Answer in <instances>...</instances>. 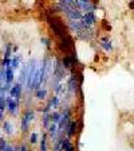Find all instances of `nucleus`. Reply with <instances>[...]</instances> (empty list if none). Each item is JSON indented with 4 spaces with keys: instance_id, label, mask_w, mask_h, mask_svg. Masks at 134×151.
Returning a JSON list of instances; mask_svg holds the SVG:
<instances>
[{
    "instance_id": "0eeeda50",
    "label": "nucleus",
    "mask_w": 134,
    "mask_h": 151,
    "mask_svg": "<svg viewBox=\"0 0 134 151\" xmlns=\"http://www.w3.org/2000/svg\"><path fill=\"white\" fill-rule=\"evenodd\" d=\"M4 77H6V84H11L13 81V69L12 68H6V72H4Z\"/></svg>"
},
{
    "instance_id": "9d476101",
    "label": "nucleus",
    "mask_w": 134,
    "mask_h": 151,
    "mask_svg": "<svg viewBox=\"0 0 134 151\" xmlns=\"http://www.w3.org/2000/svg\"><path fill=\"white\" fill-rule=\"evenodd\" d=\"M48 119H50V122L51 123H59V120H60V113L59 112H50L48 113Z\"/></svg>"
},
{
    "instance_id": "6e6552de",
    "label": "nucleus",
    "mask_w": 134,
    "mask_h": 151,
    "mask_svg": "<svg viewBox=\"0 0 134 151\" xmlns=\"http://www.w3.org/2000/svg\"><path fill=\"white\" fill-rule=\"evenodd\" d=\"M101 46L105 49L106 51H113V45H111V41H110L109 38H103L102 41H101Z\"/></svg>"
},
{
    "instance_id": "423d86ee",
    "label": "nucleus",
    "mask_w": 134,
    "mask_h": 151,
    "mask_svg": "<svg viewBox=\"0 0 134 151\" xmlns=\"http://www.w3.org/2000/svg\"><path fill=\"white\" fill-rule=\"evenodd\" d=\"M60 148H62V151H74V146L71 143V139L70 138L60 139Z\"/></svg>"
},
{
    "instance_id": "f3484780",
    "label": "nucleus",
    "mask_w": 134,
    "mask_h": 151,
    "mask_svg": "<svg viewBox=\"0 0 134 151\" xmlns=\"http://www.w3.org/2000/svg\"><path fill=\"white\" fill-rule=\"evenodd\" d=\"M42 43H43L44 46L47 47V49H50V47H51V41H50V39H48L47 37H43V38H42Z\"/></svg>"
},
{
    "instance_id": "aec40b11",
    "label": "nucleus",
    "mask_w": 134,
    "mask_h": 151,
    "mask_svg": "<svg viewBox=\"0 0 134 151\" xmlns=\"http://www.w3.org/2000/svg\"><path fill=\"white\" fill-rule=\"evenodd\" d=\"M6 147H7V142L4 139H0V151H4Z\"/></svg>"
},
{
    "instance_id": "4be33fe9",
    "label": "nucleus",
    "mask_w": 134,
    "mask_h": 151,
    "mask_svg": "<svg viewBox=\"0 0 134 151\" xmlns=\"http://www.w3.org/2000/svg\"><path fill=\"white\" fill-rule=\"evenodd\" d=\"M4 120V113H3V111H0V122H3Z\"/></svg>"
},
{
    "instance_id": "7ed1b4c3",
    "label": "nucleus",
    "mask_w": 134,
    "mask_h": 151,
    "mask_svg": "<svg viewBox=\"0 0 134 151\" xmlns=\"http://www.w3.org/2000/svg\"><path fill=\"white\" fill-rule=\"evenodd\" d=\"M32 120H34V111L26 109L24 113H23V117H22V129L24 132L28 131V127H30Z\"/></svg>"
},
{
    "instance_id": "f257e3e1",
    "label": "nucleus",
    "mask_w": 134,
    "mask_h": 151,
    "mask_svg": "<svg viewBox=\"0 0 134 151\" xmlns=\"http://www.w3.org/2000/svg\"><path fill=\"white\" fill-rule=\"evenodd\" d=\"M58 49H59V51L63 54L74 55V39H72L69 34H66L65 37L59 38V41H58Z\"/></svg>"
},
{
    "instance_id": "f8f14e48",
    "label": "nucleus",
    "mask_w": 134,
    "mask_h": 151,
    "mask_svg": "<svg viewBox=\"0 0 134 151\" xmlns=\"http://www.w3.org/2000/svg\"><path fill=\"white\" fill-rule=\"evenodd\" d=\"M47 97V91L46 89H38L36 91V99L38 100H44Z\"/></svg>"
},
{
    "instance_id": "9b49d317",
    "label": "nucleus",
    "mask_w": 134,
    "mask_h": 151,
    "mask_svg": "<svg viewBox=\"0 0 134 151\" xmlns=\"http://www.w3.org/2000/svg\"><path fill=\"white\" fill-rule=\"evenodd\" d=\"M12 128H13V127H12V124H11L9 122H4L3 123V129H4V132H6V134L11 135V134H12V131H13Z\"/></svg>"
},
{
    "instance_id": "6ab92c4d",
    "label": "nucleus",
    "mask_w": 134,
    "mask_h": 151,
    "mask_svg": "<svg viewBox=\"0 0 134 151\" xmlns=\"http://www.w3.org/2000/svg\"><path fill=\"white\" fill-rule=\"evenodd\" d=\"M30 142H31L32 145H35L38 142V134H35V132H32L31 135H30Z\"/></svg>"
},
{
    "instance_id": "20e7f679",
    "label": "nucleus",
    "mask_w": 134,
    "mask_h": 151,
    "mask_svg": "<svg viewBox=\"0 0 134 151\" xmlns=\"http://www.w3.org/2000/svg\"><path fill=\"white\" fill-rule=\"evenodd\" d=\"M6 107L8 108V112L11 113V115H16L19 111V103L15 100V99H7Z\"/></svg>"
},
{
    "instance_id": "412c9836",
    "label": "nucleus",
    "mask_w": 134,
    "mask_h": 151,
    "mask_svg": "<svg viewBox=\"0 0 134 151\" xmlns=\"http://www.w3.org/2000/svg\"><path fill=\"white\" fill-rule=\"evenodd\" d=\"M9 65H11V58H4V61H3V66H4V68H8Z\"/></svg>"
},
{
    "instance_id": "1a4fd4ad",
    "label": "nucleus",
    "mask_w": 134,
    "mask_h": 151,
    "mask_svg": "<svg viewBox=\"0 0 134 151\" xmlns=\"http://www.w3.org/2000/svg\"><path fill=\"white\" fill-rule=\"evenodd\" d=\"M47 129H48V135L51 136V139H54V135L58 132V124L56 123H50V126L47 127Z\"/></svg>"
},
{
    "instance_id": "a211bd4d",
    "label": "nucleus",
    "mask_w": 134,
    "mask_h": 151,
    "mask_svg": "<svg viewBox=\"0 0 134 151\" xmlns=\"http://www.w3.org/2000/svg\"><path fill=\"white\" fill-rule=\"evenodd\" d=\"M42 123H43V127L44 128H47V127L50 126V119H48V115H44L43 116V120H42Z\"/></svg>"
},
{
    "instance_id": "dca6fc26",
    "label": "nucleus",
    "mask_w": 134,
    "mask_h": 151,
    "mask_svg": "<svg viewBox=\"0 0 134 151\" xmlns=\"http://www.w3.org/2000/svg\"><path fill=\"white\" fill-rule=\"evenodd\" d=\"M19 62H20V57H15V58H12V60H11V65H12L13 69L19 68Z\"/></svg>"
},
{
    "instance_id": "f03ea898",
    "label": "nucleus",
    "mask_w": 134,
    "mask_h": 151,
    "mask_svg": "<svg viewBox=\"0 0 134 151\" xmlns=\"http://www.w3.org/2000/svg\"><path fill=\"white\" fill-rule=\"evenodd\" d=\"M82 129V122L81 120H70V123L67 124V127H66L65 131L67 132V138H74L75 135H77V132H79Z\"/></svg>"
},
{
    "instance_id": "ddd939ff",
    "label": "nucleus",
    "mask_w": 134,
    "mask_h": 151,
    "mask_svg": "<svg viewBox=\"0 0 134 151\" xmlns=\"http://www.w3.org/2000/svg\"><path fill=\"white\" fill-rule=\"evenodd\" d=\"M40 151H47V135L43 134L40 139Z\"/></svg>"
},
{
    "instance_id": "4468645a",
    "label": "nucleus",
    "mask_w": 134,
    "mask_h": 151,
    "mask_svg": "<svg viewBox=\"0 0 134 151\" xmlns=\"http://www.w3.org/2000/svg\"><path fill=\"white\" fill-rule=\"evenodd\" d=\"M48 105H50V108H56L58 105H59V97H58V96L51 97V100L48 101Z\"/></svg>"
},
{
    "instance_id": "39448f33",
    "label": "nucleus",
    "mask_w": 134,
    "mask_h": 151,
    "mask_svg": "<svg viewBox=\"0 0 134 151\" xmlns=\"http://www.w3.org/2000/svg\"><path fill=\"white\" fill-rule=\"evenodd\" d=\"M9 94H11V97H15L16 101L20 99V96H22V85L20 84H15L13 86H11L9 88Z\"/></svg>"
},
{
    "instance_id": "2eb2a0df",
    "label": "nucleus",
    "mask_w": 134,
    "mask_h": 151,
    "mask_svg": "<svg viewBox=\"0 0 134 151\" xmlns=\"http://www.w3.org/2000/svg\"><path fill=\"white\" fill-rule=\"evenodd\" d=\"M6 104H7L6 96H0V111H4V109H6Z\"/></svg>"
}]
</instances>
